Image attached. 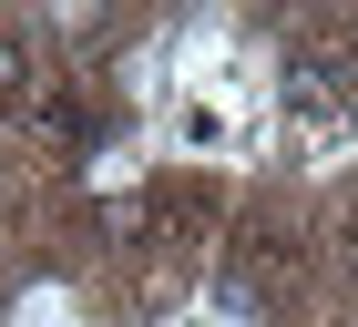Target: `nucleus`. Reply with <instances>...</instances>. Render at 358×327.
Listing matches in <instances>:
<instances>
[{"label":"nucleus","mask_w":358,"mask_h":327,"mask_svg":"<svg viewBox=\"0 0 358 327\" xmlns=\"http://www.w3.org/2000/svg\"><path fill=\"white\" fill-rule=\"evenodd\" d=\"M328 327H358V317H328Z\"/></svg>","instance_id":"4"},{"label":"nucleus","mask_w":358,"mask_h":327,"mask_svg":"<svg viewBox=\"0 0 358 327\" xmlns=\"http://www.w3.org/2000/svg\"><path fill=\"white\" fill-rule=\"evenodd\" d=\"M276 112L297 133H348L358 123V52H297L276 61Z\"/></svg>","instance_id":"1"},{"label":"nucleus","mask_w":358,"mask_h":327,"mask_svg":"<svg viewBox=\"0 0 358 327\" xmlns=\"http://www.w3.org/2000/svg\"><path fill=\"white\" fill-rule=\"evenodd\" d=\"M21 92H31V41L0 31V103H21Z\"/></svg>","instance_id":"3"},{"label":"nucleus","mask_w":358,"mask_h":327,"mask_svg":"<svg viewBox=\"0 0 358 327\" xmlns=\"http://www.w3.org/2000/svg\"><path fill=\"white\" fill-rule=\"evenodd\" d=\"M164 143L174 154H246V112H236V72H205L164 103Z\"/></svg>","instance_id":"2"}]
</instances>
